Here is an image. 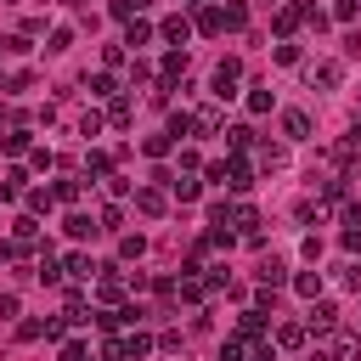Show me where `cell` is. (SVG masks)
<instances>
[{
    "mask_svg": "<svg viewBox=\"0 0 361 361\" xmlns=\"http://www.w3.org/2000/svg\"><path fill=\"white\" fill-rule=\"evenodd\" d=\"M237 79H243V62L226 56V62L214 68V79H209V85H214V102H231V96H237Z\"/></svg>",
    "mask_w": 361,
    "mask_h": 361,
    "instance_id": "1",
    "label": "cell"
},
{
    "mask_svg": "<svg viewBox=\"0 0 361 361\" xmlns=\"http://www.w3.org/2000/svg\"><path fill=\"white\" fill-rule=\"evenodd\" d=\"M327 355H333V361H355V355H361V333L333 327V333H327Z\"/></svg>",
    "mask_w": 361,
    "mask_h": 361,
    "instance_id": "2",
    "label": "cell"
},
{
    "mask_svg": "<svg viewBox=\"0 0 361 361\" xmlns=\"http://www.w3.org/2000/svg\"><path fill=\"white\" fill-rule=\"evenodd\" d=\"M226 186H231V192H248V186H254V164H248L243 152L226 158Z\"/></svg>",
    "mask_w": 361,
    "mask_h": 361,
    "instance_id": "3",
    "label": "cell"
},
{
    "mask_svg": "<svg viewBox=\"0 0 361 361\" xmlns=\"http://www.w3.org/2000/svg\"><path fill=\"white\" fill-rule=\"evenodd\" d=\"M169 209V197L158 192V186H135V214H147V220H158Z\"/></svg>",
    "mask_w": 361,
    "mask_h": 361,
    "instance_id": "4",
    "label": "cell"
},
{
    "mask_svg": "<svg viewBox=\"0 0 361 361\" xmlns=\"http://www.w3.org/2000/svg\"><path fill=\"white\" fill-rule=\"evenodd\" d=\"M11 243L28 254V248L39 243V214H17V220H11Z\"/></svg>",
    "mask_w": 361,
    "mask_h": 361,
    "instance_id": "5",
    "label": "cell"
},
{
    "mask_svg": "<svg viewBox=\"0 0 361 361\" xmlns=\"http://www.w3.org/2000/svg\"><path fill=\"white\" fill-rule=\"evenodd\" d=\"M254 350H259V338H248V333H231V338L220 344V361H254Z\"/></svg>",
    "mask_w": 361,
    "mask_h": 361,
    "instance_id": "6",
    "label": "cell"
},
{
    "mask_svg": "<svg viewBox=\"0 0 361 361\" xmlns=\"http://www.w3.org/2000/svg\"><path fill=\"white\" fill-rule=\"evenodd\" d=\"M192 28H197V34H226V6H197Z\"/></svg>",
    "mask_w": 361,
    "mask_h": 361,
    "instance_id": "7",
    "label": "cell"
},
{
    "mask_svg": "<svg viewBox=\"0 0 361 361\" xmlns=\"http://www.w3.org/2000/svg\"><path fill=\"white\" fill-rule=\"evenodd\" d=\"M158 34H164L169 45H186L197 28H192V17H180V11H175V17H164V23H158Z\"/></svg>",
    "mask_w": 361,
    "mask_h": 361,
    "instance_id": "8",
    "label": "cell"
},
{
    "mask_svg": "<svg viewBox=\"0 0 361 361\" xmlns=\"http://www.w3.org/2000/svg\"><path fill=\"white\" fill-rule=\"evenodd\" d=\"M338 79H344V62H310V85H322V90H338Z\"/></svg>",
    "mask_w": 361,
    "mask_h": 361,
    "instance_id": "9",
    "label": "cell"
},
{
    "mask_svg": "<svg viewBox=\"0 0 361 361\" xmlns=\"http://www.w3.org/2000/svg\"><path fill=\"white\" fill-rule=\"evenodd\" d=\"M254 276H259V288H282V282H293V276H288V265H282L276 254H271V259H259V265H254Z\"/></svg>",
    "mask_w": 361,
    "mask_h": 361,
    "instance_id": "10",
    "label": "cell"
},
{
    "mask_svg": "<svg viewBox=\"0 0 361 361\" xmlns=\"http://www.w3.org/2000/svg\"><path fill=\"white\" fill-rule=\"evenodd\" d=\"M282 135H288V141H310V113L288 107V113H282Z\"/></svg>",
    "mask_w": 361,
    "mask_h": 361,
    "instance_id": "11",
    "label": "cell"
},
{
    "mask_svg": "<svg viewBox=\"0 0 361 361\" xmlns=\"http://www.w3.org/2000/svg\"><path fill=\"white\" fill-rule=\"evenodd\" d=\"M226 226H237V231L259 237V209H254V203H231V220H226Z\"/></svg>",
    "mask_w": 361,
    "mask_h": 361,
    "instance_id": "12",
    "label": "cell"
},
{
    "mask_svg": "<svg viewBox=\"0 0 361 361\" xmlns=\"http://www.w3.org/2000/svg\"><path fill=\"white\" fill-rule=\"evenodd\" d=\"M310 327H316V333H333V327H338V305H333V299H316V305H310Z\"/></svg>",
    "mask_w": 361,
    "mask_h": 361,
    "instance_id": "13",
    "label": "cell"
},
{
    "mask_svg": "<svg viewBox=\"0 0 361 361\" xmlns=\"http://www.w3.org/2000/svg\"><path fill=\"white\" fill-rule=\"evenodd\" d=\"M85 90L102 102V96H118V79H113V68H102V73H85Z\"/></svg>",
    "mask_w": 361,
    "mask_h": 361,
    "instance_id": "14",
    "label": "cell"
},
{
    "mask_svg": "<svg viewBox=\"0 0 361 361\" xmlns=\"http://www.w3.org/2000/svg\"><path fill=\"white\" fill-rule=\"evenodd\" d=\"M152 344H158V338H152V333H141V327H130V333H124V350H130V361H147V355H152Z\"/></svg>",
    "mask_w": 361,
    "mask_h": 361,
    "instance_id": "15",
    "label": "cell"
},
{
    "mask_svg": "<svg viewBox=\"0 0 361 361\" xmlns=\"http://www.w3.org/2000/svg\"><path fill=\"white\" fill-rule=\"evenodd\" d=\"M299 23H305V6H276V34H282V39H293Z\"/></svg>",
    "mask_w": 361,
    "mask_h": 361,
    "instance_id": "16",
    "label": "cell"
},
{
    "mask_svg": "<svg viewBox=\"0 0 361 361\" xmlns=\"http://www.w3.org/2000/svg\"><path fill=\"white\" fill-rule=\"evenodd\" d=\"M152 34H158V28H152L147 17H130V23H124V45H152Z\"/></svg>",
    "mask_w": 361,
    "mask_h": 361,
    "instance_id": "17",
    "label": "cell"
},
{
    "mask_svg": "<svg viewBox=\"0 0 361 361\" xmlns=\"http://www.w3.org/2000/svg\"><path fill=\"white\" fill-rule=\"evenodd\" d=\"M23 197H28V214H51V209H56V192H51V186H28Z\"/></svg>",
    "mask_w": 361,
    "mask_h": 361,
    "instance_id": "18",
    "label": "cell"
},
{
    "mask_svg": "<svg viewBox=\"0 0 361 361\" xmlns=\"http://www.w3.org/2000/svg\"><path fill=\"white\" fill-rule=\"evenodd\" d=\"M141 254H147V237H141V231H124V237H118V259H124V265H135Z\"/></svg>",
    "mask_w": 361,
    "mask_h": 361,
    "instance_id": "19",
    "label": "cell"
},
{
    "mask_svg": "<svg viewBox=\"0 0 361 361\" xmlns=\"http://www.w3.org/2000/svg\"><path fill=\"white\" fill-rule=\"evenodd\" d=\"M158 73H164V85H175V79H186V51H169V56L158 62Z\"/></svg>",
    "mask_w": 361,
    "mask_h": 361,
    "instance_id": "20",
    "label": "cell"
},
{
    "mask_svg": "<svg viewBox=\"0 0 361 361\" xmlns=\"http://www.w3.org/2000/svg\"><path fill=\"white\" fill-rule=\"evenodd\" d=\"M62 231H68L73 243H85V237H90V231H102V226H90V214H79V209H73V214L62 220Z\"/></svg>",
    "mask_w": 361,
    "mask_h": 361,
    "instance_id": "21",
    "label": "cell"
},
{
    "mask_svg": "<svg viewBox=\"0 0 361 361\" xmlns=\"http://www.w3.org/2000/svg\"><path fill=\"white\" fill-rule=\"evenodd\" d=\"M62 276H73V282H85V276H96V265H90V254H68V259H62Z\"/></svg>",
    "mask_w": 361,
    "mask_h": 361,
    "instance_id": "22",
    "label": "cell"
},
{
    "mask_svg": "<svg viewBox=\"0 0 361 361\" xmlns=\"http://www.w3.org/2000/svg\"><path fill=\"white\" fill-rule=\"evenodd\" d=\"M237 333H248V338H259V333H265V305H254V310H243V316H237Z\"/></svg>",
    "mask_w": 361,
    "mask_h": 361,
    "instance_id": "23",
    "label": "cell"
},
{
    "mask_svg": "<svg viewBox=\"0 0 361 361\" xmlns=\"http://www.w3.org/2000/svg\"><path fill=\"white\" fill-rule=\"evenodd\" d=\"M276 350H305V327L299 322H282L276 327Z\"/></svg>",
    "mask_w": 361,
    "mask_h": 361,
    "instance_id": "24",
    "label": "cell"
},
{
    "mask_svg": "<svg viewBox=\"0 0 361 361\" xmlns=\"http://www.w3.org/2000/svg\"><path fill=\"white\" fill-rule=\"evenodd\" d=\"M28 192V169H6V180H0V197L11 203V197H23Z\"/></svg>",
    "mask_w": 361,
    "mask_h": 361,
    "instance_id": "25",
    "label": "cell"
},
{
    "mask_svg": "<svg viewBox=\"0 0 361 361\" xmlns=\"http://www.w3.org/2000/svg\"><path fill=\"white\" fill-rule=\"evenodd\" d=\"M169 192H175L180 203H192V197L203 192V180H197V175H175V180H169Z\"/></svg>",
    "mask_w": 361,
    "mask_h": 361,
    "instance_id": "26",
    "label": "cell"
},
{
    "mask_svg": "<svg viewBox=\"0 0 361 361\" xmlns=\"http://www.w3.org/2000/svg\"><path fill=\"white\" fill-rule=\"evenodd\" d=\"M293 293H299V299H316V293H322V271H299V276H293Z\"/></svg>",
    "mask_w": 361,
    "mask_h": 361,
    "instance_id": "27",
    "label": "cell"
},
{
    "mask_svg": "<svg viewBox=\"0 0 361 361\" xmlns=\"http://www.w3.org/2000/svg\"><path fill=\"white\" fill-rule=\"evenodd\" d=\"M243 28H248V6L231 0V6H226V34H243Z\"/></svg>",
    "mask_w": 361,
    "mask_h": 361,
    "instance_id": "28",
    "label": "cell"
},
{
    "mask_svg": "<svg viewBox=\"0 0 361 361\" xmlns=\"http://www.w3.org/2000/svg\"><path fill=\"white\" fill-rule=\"evenodd\" d=\"M192 130H197V113H186V107H180V113H169V135H175V141H180V135H192Z\"/></svg>",
    "mask_w": 361,
    "mask_h": 361,
    "instance_id": "29",
    "label": "cell"
},
{
    "mask_svg": "<svg viewBox=\"0 0 361 361\" xmlns=\"http://www.w3.org/2000/svg\"><path fill=\"white\" fill-rule=\"evenodd\" d=\"M226 141H231V152H248V147H254V130H248V124H231Z\"/></svg>",
    "mask_w": 361,
    "mask_h": 361,
    "instance_id": "30",
    "label": "cell"
},
{
    "mask_svg": "<svg viewBox=\"0 0 361 361\" xmlns=\"http://www.w3.org/2000/svg\"><path fill=\"white\" fill-rule=\"evenodd\" d=\"M0 147H6V152H28V130H23V124H11V130L0 135Z\"/></svg>",
    "mask_w": 361,
    "mask_h": 361,
    "instance_id": "31",
    "label": "cell"
},
{
    "mask_svg": "<svg viewBox=\"0 0 361 361\" xmlns=\"http://www.w3.org/2000/svg\"><path fill=\"white\" fill-rule=\"evenodd\" d=\"M141 147H147V158H164V152H169V147H175V135H169V130H164V135H147V141H141Z\"/></svg>",
    "mask_w": 361,
    "mask_h": 361,
    "instance_id": "32",
    "label": "cell"
},
{
    "mask_svg": "<svg viewBox=\"0 0 361 361\" xmlns=\"http://www.w3.org/2000/svg\"><path fill=\"white\" fill-rule=\"evenodd\" d=\"M85 169H90V175H102V180H107V175H113V158H107V152H96V147H90V158H85Z\"/></svg>",
    "mask_w": 361,
    "mask_h": 361,
    "instance_id": "33",
    "label": "cell"
},
{
    "mask_svg": "<svg viewBox=\"0 0 361 361\" xmlns=\"http://www.w3.org/2000/svg\"><path fill=\"white\" fill-rule=\"evenodd\" d=\"M248 113H271V90H265V85L248 90Z\"/></svg>",
    "mask_w": 361,
    "mask_h": 361,
    "instance_id": "34",
    "label": "cell"
},
{
    "mask_svg": "<svg viewBox=\"0 0 361 361\" xmlns=\"http://www.w3.org/2000/svg\"><path fill=\"white\" fill-rule=\"evenodd\" d=\"M197 130L214 135V130H220V107H197Z\"/></svg>",
    "mask_w": 361,
    "mask_h": 361,
    "instance_id": "35",
    "label": "cell"
},
{
    "mask_svg": "<svg viewBox=\"0 0 361 361\" xmlns=\"http://www.w3.org/2000/svg\"><path fill=\"white\" fill-rule=\"evenodd\" d=\"M282 164H288L282 147H259V169H282Z\"/></svg>",
    "mask_w": 361,
    "mask_h": 361,
    "instance_id": "36",
    "label": "cell"
},
{
    "mask_svg": "<svg viewBox=\"0 0 361 361\" xmlns=\"http://www.w3.org/2000/svg\"><path fill=\"white\" fill-rule=\"evenodd\" d=\"M118 220H124V209H118V203H107V209L96 214V226H102V231H118Z\"/></svg>",
    "mask_w": 361,
    "mask_h": 361,
    "instance_id": "37",
    "label": "cell"
},
{
    "mask_svg": "<svg viewBox=\"0 0 361 361\" xmlns=\"http://www.w3.org/2000/svg\"><path fill=\"white\" fill-rule=\"evenodd\" d=\"M17 338H23V344H34V338H45V322H34V316H28V322H17Z\"/></svg>",
    "mask_w": 361,
    "mask_h": 361,
    "instance_id": "38",
    "label": "cell"
},
{
    "mask_svg": "<svg viewBox=\"0 0 361 361\" xmlns=\"http://www.w3.org/2000/svg\"><path fill=\"white\" fill-rule=\"evenodd\" d=\"M102 361H130V350H124V338H113V333H107V344H102Z\"/></svg>",
    "mask_w": 361,
    "mask_h": 361,
    "instance_id": "39",
    "label": "cell"
},
{
    "mask_svg": "<svg viewBox=\"0 0 361 361\" xmlns=\"http://www.w3.org/2000/svg\"><path fill=\"white\" fill-rule=\"evenodd\" d=\"M73 45V28H51V39H45V51H68Z\"/></svg>",
    "mask_w": 361,
    "mask_h": 361,
    "instance_id": "40",
    "label": "cell"
},
{
    "mask_svg": "<svg viewBox=\"0 0 361 361\" xmlns=\"http://www.w3.org/2000/svg\"><path fill=\"white\" fill-rule=\"evenodd\" d=\"M107 118H113V124H130V102L113 96V102H107Z\"/></svg>",
    "mask_w": 361,
    "mask_h": 361,
    "instance_id": "41",
    "label": "cell"
},
{
    "mask_svg": "<svg viewBox=\"0 0 361 361\" xmlns=\"http://www.w3.org/2000/svg\"><path fill=\"white\" fill-rule=\"evenodd\" d=\"M56 158H51V147H28V169H51Z\"/></svg>",
    "mask_w": 361,
    "mask_h": 361,
    "instance_id": "42",
    "label": "cell"
},
{
    "mask_svg": "<svg viewBox=\"0 0 361 361\" xmlns=\"http://www.w3.org/2000/svg\"><path fill=\"white\" fill-rule=\"evenodd\" d=\"M51 192H56V203H79V180H56Z\"/></svg>",
    "mask_w": 361,
    "mask_h": 361,
    "instance_id": "43",
    "label": "cell"
},
{
    "mask_svg": "<svg viewBox=\"0 0 361 361\" xmlns=\"http://www.w3.org/2000/svg\"><path fill=\"white\" fill-rule=\"evenodd\" d=\"M56 361H85V344H79V338H62V350H56Z\"/></svg>",
    "mask_w": 361,
    "mask_h": 361,
    "instance_id": "44",
    "label": "cell"
},
{
    "mask_svg": "<svg viewBox=\"0 0 361 361\" xmlns=\"http://www.w3.org/2000/svg\"><path fill=\"white\" fill-rule=\"evenodd\" d=\"M276 62H282V68H293V62H299V45H293V39H282V45H276Z\"/></svg>",
    "mask_w": 361,
    "mask_h": 361,
    "instance_id": "45",
    "label": "cell"
},
{
    "mask_svg": "<svg viewBox=\"0 0 361 361\" xmlns=\"http://www.w3.org/2000/svg\"><path fill=\"white\" fill-rule=\"evenodd\" d=\"M180 344H186V338H180V333H175V327H169V333H158V350H164V355H175V350H180Z\"/></svg>",
    "mask_w": 361,
    "mask_h": 361,
    "instance_id": "46",
    "label": "cell"
},
{
    "mask_svg": "<svg viewBox=\"0 0 361 361\" xmlns=\"http://www.w3.org/2000/svg\"><path fill=\"white\" fill-rule=\"evenodd\" d=\"M355 11H361V0H338V6H333V17H338V23H355Z\"/></svg>",
    "mask_w": 361,
    "mask_h": 361,
    "instance_id": "47",
    "label": "cell"
},
{
    "mask_svg": "<svg viewBox=\"0 0 361 361\" xmlns=\"http://www.w3.org/2000/svg\"><path fill=\"white\" fill-rule=\"evenodd\" d=\"M102 62H107V68H124V39H118V45H107V51H102Z\"/></svg>",
    "mask_w": 361,
    "mask_h": 361,
    "instance_id": "48",
    "label": "cell"
},
{
    "mask_svg": "<svg viewBox=\"0 0 361 361\" xmlns=\"http://www.w3.org/2000/svg\"><path fill=\"white\" fill-rule=\"evenodd\" d=\"M130 79H135V85H147V79H152V62H141V56H135V62H130Z\"/></svg>",
    "mask_w": 361,
    "mask_h": 361,
    "instance_id": "49",
    "label": "cell"
},
{
    "mask_svg": "<svg viewBox=\"0 0 361 361\" xmlns=\"http://www.w3.org/2000/svg\"><path fill=\"white\" fill-rule=\"evenodd\" d=\"M79 135H102V113H85L79 118Z\"/></svg>",
    "mask_w": 361,
    "mask_h": 361,
    "instance_id": "50",
    "label": "cell"
},
{
    "mask_svg": "<svg viewBox=\"0 0 361 361\" xmlns=\"http://www.w3.org/2000/svg\"><path fill=\"white\" fill-rule=\"evenodd\" d=\"M344 56H361V28H350V34H344Z\"/></svg>",
    "mask_w": 361,
    "mask_h": 361,
    "instance_id": "51",
    "label": "cell"
},
{
    "mask_svg": "<svg viewBox=\"0 0 361 361\" xmlns=\"http://www.w3.org/2000/svg\"><path fill=\"white\" fill-rule=\"evenodd\" d=\"M344 288H361V259H350V265H344Z\"/></svg>",
    "mask_w": 361,
    "mask_h": 361,
    "instance_id": "52",
    "label": "cell"
},
{
    "mask_svg": "<svg viewBox=\"0 0 361 361\" xmlns=\"http://www.w3.org/2000/svg\"><path fill=\"white\" fill-rule=\"evenodd\" d=\"M0 316H17V293H0Z\"/></svg>",
    "mask_w": 361,
    "mask_h": 361,
    "instance_id": "53",
    "label": "cell"
},
{
    "mask_svg": "<svg viewBox=\"0 0 361 361\" xmlns=\"http://www.w3.org/2000/svg\"><path fill=\"white\" fill-rule=\"evenodd\" d=\"M180 6H186V11H197V6H209V0H180Z\"/></svg>",
    "mask_w": 361,
    "mask_h": 361,
    "instance_id": "54",
    "label": "cell"
},
{
    "mask_svg": "<svg viewBox=\"0 0 361 361\" xmlns=\"http://www.w3.org/2000/svg\"><path fill=\"white\" fill-rule=\"evenodd\" d=\"M130 6H135V11H147V6H152V0H130Z\"/></svg>",
    "mask_w": 361,
    "mask_h": 361,
    "instance_id": "55",
    "label": "cell"
},
{
    "mask_svg": "<svg viewBox=\"0 0 361 361\" xmlns=\"http://www.w3.org/2000/svg\"><path fill=\"white\" fill-rule=\"evenodd\" d=\"M310 361H333V355H327V350H316V355H310Z\"/></svg>",
    "mask_w": 361,
    "mask_h": 361,
    "instance_id": "56",
    "label": "cell"
},
{
    "mask_svg": "<svg viewBox=\"0 0 361 361\" xmlns=\"http://www.w3.org/2000/svg\"><path fill=\"white\" fill-rule=\"evenodd\" d=\"M265 6H271V11H276V6H282V0H265Z\"/></svg>",
    "mask_w": 361,
    "mask_h": 361,
    "instance_id": "57",
    "label": "cell"
}]
</instances>
